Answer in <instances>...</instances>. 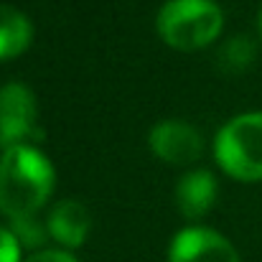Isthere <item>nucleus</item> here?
<instances>
[{
    "label": "nucleus",
    "mask_w": 262,
    "mask_h": 262,
    "mask_svg": "<svg viewBox=\"0 0 262 262\" xmlns=\"http://www.w3.org/2000/svg\"><path fill=\"white\" fill-rule=\"evenodd\" d=\"M56 176L51 161L33 145H18L0 156V209L10 222L33 219L49 201Z\"/></svg>",
    "instance_id": "nucleus-1"
},
{
    "label": "nucleus",
    "mask_w": 262,
    "mask_h": 262,
    "mask_svg": "<svg viewBox=\"0 0 262 262\" xmlns=\"http://www.w3.org/2000/svg\"><path fill=\"white\" fill-rule=\"evenodd\" d=\"M0 262H20V242L10 229H0Z\"/></svg>",
    "instance_id": "nucleus-12"
},
{
    "label": "nucleus",
    "mask_w": 262,
    "mask_h": 262,
    "mask_svg": "<svg viewBox=\"0 0 262 262\" xmlns=\"http://www.w3.org/2000/svg\"><path fill=\"white\" fill-rule=\"evenodd\" d=\"M46 229L49 234L64 245V247H79L89 234V214L87 209L74 201V199H67V201H59L51 211H49V219H46Z\"/></svg>",
    "instance_id": "nucleus-7"
},
{
    "label": "nucleus",
    "mask_w": 262,
    "mask_h": 262,
    "mask_svg": "<svg viewBox=\"0 0 262 262\" xmlns=\"http://www.w3.org/2000/svg\"><path fill=\"white\" fill-rule=\"evenodd\" d=\"M150 150L166 161V163H173V166H188L193 163L201 150H204V140L199 135V130L188 122H181V120H163L158 122L153 130H150Z\"/></svg>",
    "instance_id": "nucleus-6"
},
{
    "label": "nucleus",
    "mask_w": 262,
    "mask_h": 262,
    "mask_svg": "<svg viewBox=\"0 0 262 262\" xmlns=\"http://www.w3.org/2000/svg\"><path fill=\"white\" fill-rule=\"evenodd\" d=\"M38 107L33 92L20 82H8L0 87V148L10 150L18 145H31L38 135Z\"/></svg>",
    "instance_id": "nucleus-4"
},
{
    "label": "nucleus",
    "mask_w": 262,
    "mask_h": 262,
    "mask_svg": "<svg viewBox=\"0 0 262 262\" xmlns=\"http://www.w3.org/2000/svg\"><path fill=\"white\" fill-rule=\"evenodd\" d=\"M13 224V234H15V239L20 242V245H26V247H38L43 239H46V227L33 216V219H15V222H10Z\"/></svg>",
    "instance_id": "nucleus-11"
},
{
    "label": "nucleus",
    "mask_w": 262,
    "mask_h": 262,
    "mask_svg": "<svg viewBox=\"0 0 262 262\" xmlns=\"http://www.w3.org/2000/svg\"><path fill=\"white\" fill-rule=\"evenodd\" d=\"M168 262H239V255L219 232L209 227H188L173 237Z\"/></svg>",
    "instance_id": "nucleus-5"
},
{
    "label": "nucleus",
    "mask_w": 262,
    "mask_h": 262,
    "mask_svg": "<svg viewBox=\"0 0 262 262\" xmlns=\"http://www.w3.org/2000/svg\"><path fill=\"white\" fill-rule=\"evenodd\" d=\"M26 262H77L69 252L64 250H41V252H33Z\"/></svg>",
    "instance_id": "nucleus-13"
},
{
    "label": "nucleus",
    "mask_w": 262,
    "mask_h": 262,
    "mask_svg": "<svg viewBox=\"0 0 262 262\" xmlns=\"http://www.w3.org/2000/svg\"><path fill=\"white\" fill-rule=\"evenodd\" d=\"M257 26H260V36H262V8H260V18H257Z\"/></svg>",
    "instance_id": "nucleus-14"
},
{
    "label": "nucleus",
    "mask_w": 262,
    "mask_h": 262,
    "mask_svg": "<svg viewBox=\"0 0 262 262\" xmlns=\"http://www.w3.org/2000/svg\"><path fill=\"white\" fill-rule=\"evenodd\" d=\"M255 59H257V46H255V41L247 38V36H234V38H229V41L222 46V51H219V67H222L224 72H229V74H242V72H247V69L255 64Z\"/></svg>",
    "instance_id": "nucleus-10"
},
{
    "label": "nucleus",
    "mask_w": 262,
    "mask_h": 262,
    "mask_svg": "<svg viewBox=\"0 0 262 262\" xmlns=\"http://www.w3.org/2000/svg\"><path fill=\"white\" fill-rule=\"evenodd\" d=\"M158 33L176 51H199L216 41L224 13L214 0H168L158 13Z\"/></svg>",
    "instance_id": "nucleus-2"
},
{
    "label": "nucleus",
    "mask_w": 262,
    "mask_h": 262,
    "mask_svg": "<svg viewBox=\"0 0 262 262\" xmlns=\"http://www.w3.org/2000/svg\"><path fill=\"white\" fill-rule=\"evenodd\" d=\"M216 199V178L209 171H188L178 181L176 204L186 219H201Z\"/></svg>",
    "instance_id": "nucleus-8"
},
{
    "label": "nucleus",
    "mask_w": 262,
    "mask_h": 262,
    "mask_svg": "<svg viewBox=\"0 0 262 262\" xmlns=\"http://www.w3.org/2000/svg\"><path fill=\"white\" fill-rule=\"evenodd\" d=\"M33 38L31 20L13 5L0 3V59L20 56Z\"/></svg>",
    "instance_id": "nucleus-9"
},
{
    "label": "nucleus",
    "mask_w": 262,
    "mask_h": 262,
    "mask_svg": "<svg viewBox=\"0 0 262 262\" xmlns=\"http://www.w3.org/2000/svg\"><path fill=\"white\" fill-rule=\"evenodd\" d=\"M216 163L237 181H262V112L229 120L214 140Z\"/></svg>",
    "instance_id": "nucleus-3"
}]
</instances>
